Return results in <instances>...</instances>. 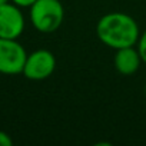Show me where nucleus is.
<instances>
[{"instance_id":"nucleus-1","label":"nucleus","mask_w":146,"mask_h":146,"mask_svg":"<svg viewBox=\"0 0 146 146\" xmlns=\"http://www.w3.org/2000/svg\"><path fill=\"white\" fill-rule=\"evenodd\" d=\"M96 35L99 40L110 49H122L136 46L140 29L136 20L120 12H112L102 16L96 25Z\"/></svg>"},{"instance_id":"nucleus-2","label":"nucleus","mask_w":146,"mask_h":146,"mask_svg":"<svg viewBox=\"0 0 146 146\" xmlns=\"http://www.w3.org/2000/svg\"><path fill=\"white\" fill-rule=\"evenodd\" d=\"M64 10L62 0H36L30 6V20L40 33H53L63 23Z\"/></svg>"},{"instance_id":"nucleus-3","label":"nucleus","mask_w":146,"mask_h":146,"mask_svg":"<svg viewBox=\"0 0 146 146\" xmlns=\"http://www.w3.org/2000/svg\"><path fill=\"white\" fill-rule=\"evenodd\" d=\"M56 69V59L50 50L39 49L26 56L23 75L29 80H44L52 76Z\"/></svg>"},{"instance_id":"nucleus-4","label":"nucleus","mask_w":146,"mask_h":146,"mask_svg":"<svg viewBox=\"0 0 146 146\" xmlns=\"http://www.w3.org/2000/svg\"><path fill=\"white\" fill-rule=\"evenodd\" d=\"M26 50L17 39L0 37V73L3 75H19L23 72L26 62Z\"/></svg>"},{"instance_id":"nucleus-5","label":"nucleus","mask_w":146,"mask_h":146,"mask_svg":"<svg viewBox=\"0 0 146 146\" xmlns=\"http://www.w3.org/2000/svg\"><path fill=\"white\" fill-rule=\"evenodd\" d=\"M25 16L19 6L6 3L0 6V37L17 39L25 30Z\"/></svg>"},{"instance_id":"nucleus-6","label":"nucleus","mask_w":146,"mask_h":146,"mask_svg":"<svg viewBox=\"0 0 146 146\" xmlns=\"http://www.w3.org/2000/svg\"><path fill=\"white\" fill-rule=\"evenodd\" d=\"M113 63H115V69L120 73V75L129 76L136 73L140 67L142 63V57L137 52V47L135 46H129V47H122L117 49L113 57Z\"/></svg>"},{"instance_id":"nucleus-7","label":"nucleus","mask_w":146,"mask_h":146,"mask_svg":"<svg viewBox=\"0 0 146 146\" xmlns=\"http://www.w3.org/2000/svg\"><path fill=\"white\" fill-rule=\"evenodd\" d=\"M136 47H137V52H139V54L142 57V62L146 63V30L140 33Z\"/></svg>"},{"instance_id":"nucleus-8","label":"nucleus","mask_w":146,"mask_h":146,"mask_svg":"<svg viewBox=\"0 0 146 146\" xmlns=\"http://www.w3.org/2000/svg\"><path fill=\"white\" fill-rule=\"evenodd\" d=\"M12 145H13L12 137H10L6 132L0 130V146H12Z\"/></svg>"},{"instance_id":"nucleus-9","label":"nucleus","mask_w":146,"mask_h":146,"mask_svg":"<svg viewBox=\"0 0 146 146\" xmlns=\"http://www.w3.org/2000/svg\"><path fill=\"white\" fill-rule=\"evenodd\" d=\"M12 3H15L16 6H19V7H30L36 0H10Z\"/></svg>"},{"instance_id":"nucleus-10","label":"nucleus","mask_w":146,"mask_h":146,"mask_svg":"<svg viewBox=\"0 0 146 146\" xmlns=\"http://www.w3.org/2000/svg\"><path fill=\"white\" fill-rule=\"evenodd\" d=\"M10 2V0H0V6H2V5H6V3H9Z\"/></svg>"},{"instance_id":"nucleus-11","label":"nucleus","mask_w":146,"mask_h":146,"mask_svg":"<svg viewBox=\"0 0 146 146\" xmlns=\"http://www.w3.org/2000/svg\"><path fill=\"white\" fill-rule=\"evenodd\" d=\"M145 96H146V85H145Z\"/></svg>"}]
</instances>
